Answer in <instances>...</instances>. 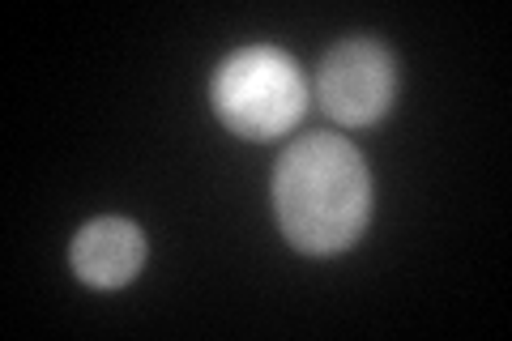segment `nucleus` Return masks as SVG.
<instances>
[{
    "instance_id": "2",
    "label": "nucleus",
    "mask_w": 512,
    "mask_h": 341,
    "mask_svg": "<svg viewBox=\"0 0 512 341\" xmlns=\"http://www.w3.org/2000/svg\"><path fill=\"white\" fill-rule=\"evenodd\" d=\"M210 99L218 120L244 141H274L303 120L308 81L282 47H239L214 73Z\"/></svg>"
},
{
    "instance_id": "4",
    "label": "nucleus",
    "mask_w": 512,
    "mask_h": 341,
    "mask_svg": "<svg viewBox=\"0 0 512 341\" xmlns=\"http://www.w3.org/2000/svg\"><path fill=\"white\" fill-rule=\"evenodd\" d=\"M69 261L77 278L94 290L128 286L146 265V235L128 218H94L77 231Z\"/></svg>"
},
{
    "instance_id": "3",
    "label": "nucleus",
    "mask_w": 512,
    "mask_h": 341,
    "mask_svg": "<svg viewBox=\"0 0 512 341\" xmlns=\"http://www.w3.org/2000/svg\"><path fill=\"white\" fill-rule=\"evenodd\" d=\"M397 94V64L389 47L376 39H342L320 60L316 99L329 120L342 128H367L393 107Z\"/></svg>"
},
{
    "instance_id": "1",
    "label": "nucleus",
    "mask_w": 512,
    "mask_h": 341,
    "mask_svg": "<svg viewBox=\"0 0 512 341\" xmlns=\"http://www.w3.org/2000/svg\"><path fill=\"white\" fill-rule=\"evenodd\" d=\"M274 214L291 248L308 256H333L359 243L372 218L367 162L346 137H299L278 158Z\"/></svg>"
}]
</instances>
